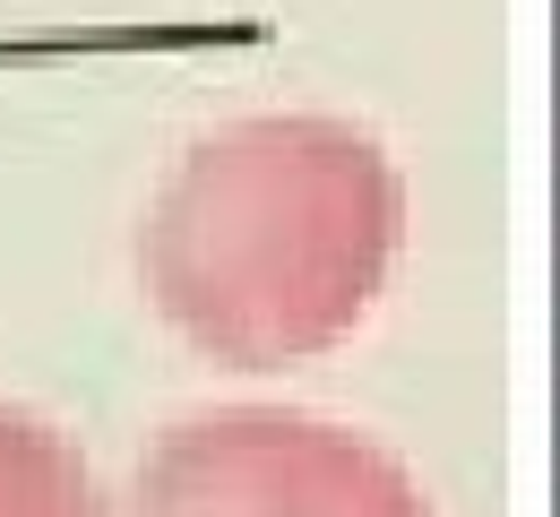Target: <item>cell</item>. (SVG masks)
Returning <instances> with one entry per match:
<instances>
[{"mask_svg":"<svg viewBox=\"0 0 560 517\" xmlns=\"http://www.w3.org/2000/svg\"><path fill=\"white\" fill-rule=\"evenodd\" d=\"M406 242L388 148L328 113H250L173 164L139 233L155 310L215 363L284 371L346 345Z\"/></svg>","mask_w":560,"mask_h":517,"instance_id":"cell-1","label":"cell"},{"mask_svg":"<svg viewBox=\"0 0 560 517\" xmlns=\"http://www.w3.org/2000/svg\"><path fill=\"white\" fill-rule=\"evenodd\" d=\"M139 517H431V501L362 432L284 406H224L147 448Z\"/></svg>","mask_w":560,"mask_h":517,"instance_id":"cell-2","label":"cell"},{"mask_svg":"<svg viewBox=\"0 0 560 517\" xmlns=\"http://www.w3.org/2000/svg\"><path fill=\"white\" fill-rule=\"evenodd\" d=\"M0 517H104L86 457L18 406H0Z\"/></svg>","mask_w":560,"mask_h":517,"instance_id":"cell-3","label":"cell"}]
</instances>
